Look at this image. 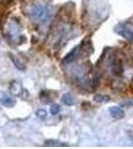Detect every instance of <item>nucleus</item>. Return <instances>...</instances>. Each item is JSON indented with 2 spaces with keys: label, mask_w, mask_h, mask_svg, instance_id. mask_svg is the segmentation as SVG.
Masks as SVG:
<instances>
[{
  "label": "nucleus",
  "mask_w": 133,
  "mask_h": 149,
  "mask_svg": "<svg viewBox=\"0 0 133 149\" xmlns=\"http://www.w3.org/2000/svg\"><path fill=\"white\" fill-rule=\"evenodd\" d=\"M115 31L120 36H122L124 39L133 43V24L131 23L118 24L116 27H115Z\"/></svg>",
  "instance_id": "f03ea898"
},
{
  "label": "nucleus",
  "mask_w": 133,
  "mask_h": 149,
  "mask_svg": "<svg viewBox=\"0 0 133 149\" xmlns=\"http://www.w3.org/2000/svg\"><path fill=\"white\" fill-rule=\"evenodd\" d=\"M60 110H61V107L59 104H53L50 109V112L53 115H57L60 112Z\"/></svg>",
  "instance_id": "f8f14e48"
},
{
  "label": "nucleus",
  "mask_w": 133,
  "mask_h": 149,
  "mask_svg": "<svg viewBox=\"0 0 133 149\" xmlns=\"http://www.w3.org/2000/svg\"><path fill=\"white\" fill-rule=\"evenodd\" d=\"M62 102H64L65 104H67V105H72L75 103V98L71 95V93H65V95H63Z\"/></svg>",
  "instance_id": "1a4fd4ad"
},
{
  "label": "nucleus",
  "mask_w": 133,
  "mask_h": 149,
  "mask_svg": "<svg viewBox=\"0 0 133 149\" xmlns=\"http://www.w3.org/2000/svg\"><path fill=\"white\" fill-rule=\"evenodd\" d=\"M46 146H68L66 143H63L61 141H58V140H47L45 142Z\"/></svg>",
  "instance_id": "9b49d317"
},
{
  "label": "nucleus",
  "mask_w": 133,
  "mask_h": 149,
  "mask_svg": "<svg viewBox=\"0 0 133 149\" xmlns=\"http://www.w3.org/2000/svg\"><path fill=\"white\" fill-rule=\"evenodd\" d=\"M10 92L13 93L14 95H21L22 93L24 92V88L17 81H13L10 85Z\"/></svg>",
  "instance_id": "423d86ee"
},
{
  "label": "nucleus",
  "mask_w": 133,
  "mask_h": 149,
  "mask_svg": "<svg viewBox=\"0 0 133 149\" xmlns=\"http://www.w3.org/2000/svg\"><path fill=\"white\" fill-rule=\"evenodd\" d=\"M79 46L76 47V48H74V49H72V51L70 52L66 57H65L64 63L69 64V63H71V62L74 61V60L77 58V56H78V54H79Z\"/></svg>",
  "instance_id": "0eeeda50"
},
{
  "label": "nucleus",
  "mask_w": 133,
  "mask_h": 149,
  "mask_svg": "<svg viewBox=\"0 0 133 149\" xmlns=\"http://www.w3.org/2000/svg\"><path fill=\"white\" fill-rule=\"evenodd\" d=\"M0 103L6 107H13V105H15L16 100H15V98L12 97L11 95H8L4 93V95H2L1 97H0Z\"/></svg>",
  "instance_id": "20e7f679"
},
{
  "label": "nucleus",
  "mask_w": 133,
  "mask_h": 149,
  "mask_svg": "<svg viewBox=\"0 0 133 149\" xmlns=\"http://www.w3.org/2000/svg\"><path fill=\"white\" fill-rule=\"evenodd\" d=\"M36 115L41 119H45L47 117V112H46L45 109H39L37 111V113H36Z\"/></svg>",
  "instance_id": "ddd939ff"
},
{
  "label": "nucleus",
  "mask_w": 133,
  "mask_h": 149,
  "mask_svg": "<svg viewBox=\"0 0 133 149\" xmlns=\"http://www.w3.org/2000/svg\"><path fill=\"white\" fill-rule=\"evenodd\" d=\"M28 16L38 24H45L51 18V9L44 2H34L28 8Z\"/></svg>",
  "instance_id": "f257e3e1"
},
{
  "label": "nucleus",
  "mask_w": 133,
  "mask_h": 149,
  "mask_svg": "<svg viewBox=\"0 0 133 149\" xmlns=\"http://www.w3.org/2000/svg\"><path fill=\"white\" fill-rule=\"evenodd\" d=\"M122 71H123V67H122V64L119 60L117 61H114L112 64V72L114 74H117V76H120L122 74Z\"/></svg>",
  "instance_id": "6e6552de"
},
{
  "label": "nucleus",
  "mask_w": 133,
  "mask_h": 149,
  "mask_svg": "<svg viewBox=\"0 0 133 149\" xmlns=\"http://www.w3.org/2000/svg\"><path fill=\"white\" fill-rule=\"evenodd\" d=\"M6 35L10 38V40L15 41L19 39V37L21 36V29L19 23H17L15 20H12L9 22V24H7Z\"/></svg>",
  "instance_id": "7ed1b4c3"
},
{
  "label": "nucleus",
  "mask_w": 133,
  "mask_h": 149,
  "mask_svg": "<svg viewBox=\"0 0 133 149\" xmlns=\"http://www.w3.org/2000/svg\"><path fill=\"white\" fill-rule=\"evenodd\" d=\"M109 113L113 118L119 119L124 116V110L119 107H109Z\"/></svg>",
  "instance_id": "39448f33"
},
{
  "label": "nucleus",
  "mask_w": 133,
  "mask_h": 149,
  "mask_svg": "<svg viewBox=\"0 0 133 149\" xmlns=\"http://www.w3.org/2000/svg\"><path fill=\"white\" fill-rule=\"evenodd\" d=\"M93 100L97 102H107L110 100V97L107 95H94Z\"/></svg>",
  "instance_id": "9d476101"
}]
</instances>
